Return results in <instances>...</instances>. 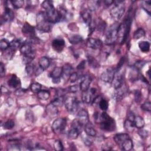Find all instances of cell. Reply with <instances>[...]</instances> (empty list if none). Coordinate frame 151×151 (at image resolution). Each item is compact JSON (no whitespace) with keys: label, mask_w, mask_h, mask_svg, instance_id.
Returning a JSON list of instances; mask_svg holds the SVG:
<instances>
[{"label":"cell","mask_w":151,"mask_h":151,"mask_svg":"<svg viewBox=\"0 0 151 151\" xmlns=\"http://www.w3.org/2000/svg\"><path fill=\"white\" fill-rule=\"evenodd\" d=\"M115 72L116 70L112 67H109L107 68L105 71L102 73L100 76L101 80L106 83H112Z\"/></svg>","instance_id":"9"},{"label":"cell","mask_w":151,"mask_h":151,"mask_svg":"<svg viewBox=\"0 0 151 151\" xmlns=\"http://www.w3.org/2000/svg\"><path fill=\"white\" fill-rule=\"evenodd\" d=\"M64 100H65V99H64V98L62 96H60L57 97V98L54 99L52 101L51 103L53 104L54 105H55L56 106L58 107V106H62L63 104H64Z\"/></svg>","instance_id":"35"},{"label":"cell","mask_w":151,"mask_h":151,"mask_svg":"<svg viewBox=\"0 0 151 151\" xmlns=\"http://www.w3.org/2000/svg\"><path fill=\"white\" fill-rule=\"evenodd\" d=\"M100 2L99 1H88V7L90 11H96L99 7Z\"/></svg>","instance_id":"31"},{"label":"cell","mask_w":151,"mask_h":151,"mask_svg":"<svg viewBox=\"0 0 151 151\" xmlns=\"http://www.w3.org/2000/svg\"><path fill=\"white\" fill-rule=\"evenodd\" d=\"M131 23V19L128 17L118 27L117 40L120 44L125 43L127 40L130 30Z\"/></svg>","instance_id":"1"},{"label":"cell","mask_w":151,"mask_h":151,"mask_svg":"<svg viewBox=\"0 0 151 151\" xmlns=\"http://www.w3.org/2000/svg\"><path fill=\"white\" fill-rule=\"evenodd\" d=\"M129 138H130V137L127 133H119L116 134L114 136L115 142L119 146V147H120L122 144Z\"/></svg>","instance_id":"18"},{"label":"cell","mask_w":151,"mask_h":151,"mask_svg":"<svg viewBox=\"0 0 151 151\" xmlns=\"http://www.w3.org/2000/svg\"><path fill=\"white\" fill-rule=\"evenodd\" d=\"M80 89L82 92L88 90L89 89L90 85L92 82V79L89 76H83L80 78Z\"/></svg>","instance_id":"13"},{"label":"cell","mask_w":151,"mask_h":151,"mask_svg":"<svg viewBox=\"0 0 151 151\" xmlns=\"http://www.w3.org/2000/svg\"><path fill=\"white\" fill-rule=\"evenodd\" d=\"M150 4L151 1H144L142 2V7L148 14L149 15L150 14Z\"/></svg>","instance_id":"41"},{"label":"cell","mask_w":151,"mask_h":151,"mask_svg":"<svg viewBox=\"0 0 151 151\" xmlns=\"http://www.w3.org/2000/svg\"><path fill=\"white\" fill-rule=\"evenodd\" d=\"M128 89L126 85L123 84L121 87L116 89V91L113 95V97L116 100H120L123 99L127 93Z\"/></svg>","instance_id":"12"},{"label":"cell","mask_w":151,"mask_h":151,"mask_svg":"<svg viewBox=\"0 0 151 151\" xmlns=\"http://www.w3.org/2000/svg\"><path fill=\"white\" fill-rule=\"evenodd\" d=\"M26 72L27 73L31 76L33 74V72L34 71V65L33 64L30 63V64H28L26 65Z\"/></svg>","instance_id":"48"},{"label":"cell","mask_w":151,"mask_h":151,"mask_svg":"<svg viewBox=\"0 0 151 151\" xmlns=\"http://www.w3.org/2000/svg\"><path fill=\"white\" fill-rule=\"evenodd\" d=\"M118 27L115 25H112L107 31L105 36V43L106 44L112 45L117 40Z\"/></svg>","instance_id":"6"},{"label":"cell","mask_w":151,"mask_h":151,"mask_svg":"<svg viewBox=\"0 0 151 151\" xmlns=\"http://www.w3.org/2000/svg\"><path fill=\"white\" fill-rule=\"evenodd\" d=\"M106 23H105V22H103V21H102V23H99V26H98V30H100V31H102V30H105V28H106Z\"/></svg>","instance_id":"56"},{"label":"cell","mask_w":151,"mask_h":151,"mask_svg":"<svg viewBox=\"0 0 151 151\" xmlns=\"http://www.w3.org/2000/svg\"><path fill=\"white\" fill-rule=\"evenodd\" d=\"M141 109L145 111H147V112H150L151 111V103L150 102H145L143 103L141 106Z\"/></svg>","instance_id":"47"},{"label":"cell","mask_w":151,"mask_h":151,"mask_svg":"<svg viewBox=\"0 0 151 151\" xmlns=\"http://www.w3.org/2000/svg\"><path fill=\"white\" fill-rule=\"evenodd\" d=\"M14 126H15V123L12 120H8L3 125L4 129H8V130L12 129L14 127Z\"/></svg>","instance_id":"42"},{"label":"cell","mask_w":151,"mask_h":151,"mask_svg":"<svg viewBox=\"0 0 151 151\" xmlns=\"http://www.w3.org/2000/svg\"><path fill=\"white\" fill-rule=\"evenodd\" d=\"M73 68L72 66L69 64H65L62 67V76L64 78H69L70 76L73 73Z\"/></svg>","instance_id":"20"},{"label":"cell","mask_w":151,"mask_h":151,"mask_svg":"<svg viewBox=\"0 0 151 151\" xmlns=\"http://www.w3.org/2000/svg\"><path fill=\"white\" fill-rule=\"evenodd\" d=\"M43 71H44V70L39 66V67L35 71V74L36 76H38V75H40L41 73L43 72Z\"/></svg>","instance_id":"57"},{"label":"cell","mask_w":151,"mask_h":151,"mask_svg":"<svg viewBox=\"0 0 151 151\" xmlns=\"http://www.w3.org/2000/svg\"><path fill=\"white\" fill-rule=\"evenodd\" d=\"M86 45L88 47L93 49H99L103 46L102 41L98 38H89L86 42Z\"/></svg>","instance_id":"16"},{"label":"cell","mask_w":151,"mask_h":151,"mask_svg":"<svg viewBox=\"0 0 151 151\" xmlns=\"http://www.w3.org/2000/svg\"><path fill=\"white\" fill-rule=\"evenodd\" d=\"M78 120L83 126H85L89 122L88 112L85 109L80 110L78 114Z\"/></svg>","instance_id":"14"},{"label":"cell","mask_w":151,"mask_h":151,"mask_svg":"<svg viewBox=\"0 0 151 151\" xmlns=\"http://www.w3.org/2000/svg\"><path fill=\"white\" fill-rule=\"evenodd\" d=\"M99 106L100 108V109L103 111H106L108 109V106H109V104H108V102L103 99L100 101L99 103Z\"/></svg>","instance_id":"40"},{"label":"cell","mask_w":151,"mask_h":151,"mask_svg":"<svg viewBox=\"0 0 151 151\" xmlns=\"http://www.w3.org/2000/svg\"><path fill=\"white\" fill-rule=\"evenodd\" d=\"M100 127L102 130L108 132L115 130L116 126L115 120L106 112H103L100 116Z\"/></svg>","instance_id":"2"},{"label":"cell","mask_w":151,"mask_h":151,"mask_svg":"<svg viewBox=\"0 0 151 151\" xmlns=\"http://www.w3.org/2000/svg\"><path fill=\"white\" fill-rule=\"evenodd\" d=\"M46 112L47 115L50 117H55L58 113L57 107L52 103L49 104L46 108Z\"/></svg>","instance_id":"22"},{"label":"cell","mask_w":151,"mask_h":151,"mask_svg":"<svg viewBox=\"0 0 151 151\" xmlns=\"http://www.w3.org/2000/svg\"><path fill=\"white\" fill-rule=\"evenodd\" d=\"M42 7L46 10H48L50 9H52L54 7L53 6V3L52 1H48V0H46V1H44L43 3H42V5H41Z\"/></svg>","instance_id":"44"},{"label":"cell","mask_w":151,"mask_h":151,"mask_svg":"<svg viewBox=\"0 0 151 151\" xmlns=\"http://www.w3.org/2000/svg\"><path fill=\"white\" fill-rule=\"evenodd\" d=\"M64 104L65 105V107L67 111L71 114L76 112L79 106V102L77 98L72 96L65 99Z\"/></svg>","instance_id":"5"},{"label":"cell","mask_w":151,"mask_h":151,"mask_svg":"<svg viewBox=\"0 0 151 151\" xmlns=\"http://www.w3.org/2000/svg\"><path fill=\"white\" fill-rule=\"evenodd\" d=\"M20 44H21L20 41L19 40L15 39L10 43V48L15 51L17 49L19 48V47L20 46Z\"/></svg>","instance_id":"36"},{"label":"cell","mask_w":151,"mask_h":151,"mask_svg":"<svg viewBox=\"0 0 151 151\" xmlns=\"http://www.w3.org/2000/svg\"><path fill=\"white\" fill-rule=\"evenodd\" d=\"M10 1L13 6L16 9L21 8L24 4V1L23 0H13V1Z\"/></svg>","instance_id":"37"},{"label":"cell","mask_w":151,"mask_h":151,"mask_svg":"<svg viewBox=\"0 0 151 151\" xmlns=\"http://www.w3.org/2000/svg\"><path fill=\"white\" fill-rule=\"evenodd\" d=\"M67 126V119L66 118H58L56 119L52 125V129L55 133L63 132Z\"/></svg>","instance_id":"7"},{"label":"cell","mask_w":151,"mask_h":151,"mask_svg":"<svg viewBox=\"0 0 151 151\" xmlns=\"http://www.w3.org/2000/svg\"><path fill=\"white\" fill-rule=\"evenodd\" d=\"M50 76L54 83H58L60 82V78L62 76V68L59 67H55L51 71Z\"/></svg>","instance_id":"15"},{"label":"cell","mask_w":151,"mask_h":151,"mask_svg":"<svg viewBox=\"0 0 151 151\" xmlns=\"http://www.w3.org/2000/svg\"><path fill=\"white\" fill-rule=\"evenodd\" d=\"M134 126L138 129L143 128L145 125V121L140 116H135L133 121Z\"/></svg>","instance_id":"26"},{"label":"cell","mask_w":151,"mask_h":151,"mask_svg":"<svg viewBox=\"0 0 151 151\" xmlns=\"http://www.w3.org/2000/svg\"><path fill=\"white\" fill-rule=\"evenodd\" d=\"M139 47L142 52L147 53L150 50V43L146 41H140L139 43Z\"/></svg>","instance_id":"29"},{"label":"cell","mask_w":151,"mask_h":151,"mask_svg":"<svg viewBox=\"0 0 151 151\" xmlns=\"http://www.w3.org/2000/svg\"><path fill=\"white\" fill-rule=\"evenodd\" d=\"M81 16L84 22L87 25H90L92 23V16L88 10H83L81 12Z\"/></svg>","instance_id":"24"},{"label":"cell","mask_w":151,"mask_h":151,"mask_svg":"<svg viewBox=\"0 0 151 151\" xmlns=\"http://www.w3.org/2000/svg\"><path fill=\"white\" fill-rule=\"evenodd\" d=\"M51 24L47 20L45 12H40L37 16V27L42 32H48L51 29Z\"/></svg>","instance_id":"4"},{"label":"cell","mask_w":151,"mask_h":151,"mask_svg":"<svg viewBox=\"0 0 151 151\" xmlns=\"http://www.w3.org/2000/svg\"><path fill=\"white\" fill-rule=\"evenodd\" d=\"M10 47V43L6 39H2L0 41V48L2 50H6Z\"/></svg>","instance_id":"43"},{"label":"cell","mask_w":151,"mask_h":151,"mask_svg":"<svg viewBox=\"0 0 151 151\" xmlns=\"http://www.w3.org/2000/svg\"><path fill=\"white\" fill-rule=\"evenodd\" d=\"M145 36V31L142 28H139L135 33L133 35V38L135 39H140Z\"/></svg>","instance_id":"33"},{"label":"cell","mask_w":151,"mask_h":151,"mask_svg":"<svg viewBox=\"0 0 151 151\" xmlns=\"http://www.w3.org/2000/svg\"><path fill=\"white\" fill-rule=\"evenodd\" d=\"M82 94V101L85 104L89 105L90 103H92L93 100H94V96L96 94V89L94 88L89 89L88 90L83 92Z\"/></svg>","instance_id":"8"},{"label":"cell","mask_w":151,"mask_h":151,"mask_svg":"<svg viewBox=\"0 0 151 151\" xmlns=\"http://www.w3.org/2000/svg\"><path fill=\"white\" fill-rule=\"evenodd\" d=\"M86 66V61L83 60L77 67V68L78 70H83L85 68Z\"/></svg>","instance_id":"55"},{"label":"cell","mask_w":151,"mask_h":151,"mask_svg":"<svg viewBox=\"0 0 151 151\" xmlns=\"http://www.w3.org/2000/svg\"><path fill=\"white\" fill-rule=\"evenodd\" d=\"M79 89H80V86L78 85H74L72 86H70L68 88V92L70 93H75L77 92Z\"/></svg>","instance_id":"52"},{"label":"cell","mask_w":151,"mask_h":151,"mask_svg":"<svg viewBox=\"0 0 151 151\" xmlns=\"http://www.w3.org/2000/svg\"><path fill=\"white\" fill-rule=\"evenodd\" d=\"M54 149L57 151H61L64 149L62 142L59 140H57L55 141L54 143Z\"/></svg>","instance_id":"46"},{"label":"cell","mask_w":151,"mask_h":151,"mask_svg":"<svg viewBox=\"0 0 151 151\" xmlns=\"http://www.w3.org/2000/svg\"><path fill=\"white\" fill-rule=\"evenodd\" d=\"M65 46V41L63 39L57 38L53 41L52 47L53 49L58 53L61 52Z\"/></svg>","instance_id":"17"},{"label":"cell","mask_w":151,"mask_h":151,"mask_svg":"<svg viewBox=\"0 0 151 151\" xmlns=\"http://www.w3.org/2000/svg\"><path fill=\"white\" fill-rule=\"evenodd\" d=\"M114 1H112V0H106V1H104V3L106 5V6H110L112 4H114Z\"/></svg>","instance_id":"58"},{"label":"cell","mask_w":151,"mask_h":151,"mask_svg":"<svg viewBox=\"0 0 151 151\" xmlns=\"http://www.w3.org/2000/svg\"><path fill=\"white\" fill-rule=\"evenodd\" d=\"M133 142L130 138H129L122 144V145L120 148L123 150L128 151L131 150L133 148Z\"/></svg>","instance_id":"28"},{"label":"cell","mask_w":151,"mask_h":151,"mask_svg":"<svg viewBox=\"0 0 151 151\" xmlns=\"http://www.w3.org/2000/svg\"><path fill=\"white\" fill-rule=\"evenodd\" d=\"M38 98L43 100H47L50 98V93L48 90H41L38 93H37Z\"/></svg>","instance_id":"30"},{"label":"cell","mask_w":151,"mask_h":151,"mask_svg":"<svg viewBox=\"0 0 151 151\" xmlns=\"http://www.w3.org/2000/svg\"><path fill=\"white\" fill-rule=\"evenodd\" d=\"M82 139H83V141L84 143H85L86 146H91V145H92L93 142H92V140L89 137L83 136Z\"/></svg>","instance_id":"53"},{"label":"cell","mask_w":151,"mask_h":151,"mask_svg":"<svg viewBox=\"0 0 151 151\" xmlns=\"http://www.w3.org/2000/svg\"><path fill=\"white\" fill-rule=\"evenodd\" d=\"M8 85L10 87L12 88H18L21 85V82L20 79L16 75L13 74L11 78L9 80Z\"/></svg>","instance_id":"19"},{"label":"cell","mask_w":151,"mask_h":151,"mask_svg":"<svg viewBox=\"0 0 151 151\" xmlns=\"http://www.w3.org/2000/svg\"><path fill=\"white\" fill-rule=\"evenodd\" d=\"M16 95H24V90L23 89H17V90L16 91Z\"/></svg>","instance_id":"59"},{"label":"cell","mask_w":151,"mask_h":151,"mask_svg":"<svg viewBox=\"0 0 151 151\" xmlns=\"http://www.w3.org/2000/svg\"><path fill=\"white\" fill-rule=\"evenodd\" d=\"M134 96H135V100L136 103H140L142 100V93L140 91L136 90L135 92L134 93Z\"/></svg>","instance_id":"49"},{"label":"cell","mask_w":151,"mask_h":151,"mask_svg":"<svg viewBox=\"0 0 151 151\" xmlns=\"http://www.w3.org/2000/svg\"><path fill=\"white\" fill-rule=\"evenodd\" d=\"M30 89L33 93H38L41 89V85L38 83H33L31 85Z\"/></svg>","instance_id":"38"},{"label":"cell","mask_w":151,"mask_h":151,"mask_svg":"<svg viewBox=\"0 0 151 151\" xmlns=\"http://www.w3.org/2000/svg\"><path fill=\"white\" fill-rule=\"evenodd\" d=\"M22 32L23 34L28 38L36 37L34 27L27 23H26L23 26L22 28Z\"/></svg>","instance_id":"11"},{"label":"cell","mask_w":151,"mask_h":151,"mask_svg":"<svg viewBox=\"0 0 151 151\" xmlns=\"http://www.w3.org/2000/svg\"><path fill=\"white\" fill-rule=\"evenodd\" d=\"M124 80V76L123 73L119 71V70H118L116 71L113 79L112 82V84L114 88L115 89L119 88L121 87L123 84V80Z\"/></svg>","instance_id":"10"},{"label":"cell","mask_w":151,"mask_h":151,"mask_svg":"<svg viewBox=\"0 0 151 151\" xmlns=\"http://www.w3.org/2000/svg\"><path fill=\"white\" fill-rule=\"evenodd\" d=\"M3 17L5 21H12L14 18V14L10 8L6 6Z\"/></svg>","instance_id":"23"},{"label":"cell","mask_w":151,"mask_h":151,"mask_svg":"<svg viewBox=\"0 0 151 151\" xmlns=\"http://www.w3.org/2000/svg\"><path fill=\"white\" fill-rule=\"evenodd\" d=\"M88 59L89 61V63L91 66V67H92L93 68H97V67H99V63L92 56H88Z\"/></svg>","instance_id":"39"},{"label":"cell","mask_w":151,"mask_h":151,"mask_svg":"<svg viewBox=\"0 0 151 151\" xmlns=\"http://www.w3.org/2000/svg\"><path fill=\"white\" fill-rule=\"evenodd\" d=\"M146 64V62L144 61H137L134 64V67L136 70H140Z\"/></svg>","instance_id":"50"},{"label":"cell","mask_w":151,"mask_h":151,"mask_svg":"<svg viewBox=\"0 0 151 151\" xmlns=\"http://www.w3.org/2000/svg\"><path fill=\"white\" fill-rule=\"evenodd\" d=\"M138 134L139 135V136L142 137V138H146L149 135V132L148 131L142 129V128H141L140 130H139L138 131Z\"/></svg>","instance_id":"51"},{"label":"cell","mask_w":151,"mask_h":151,"mask_svg":"<svg viewBox=\"0 0 151 151\" xmlns=\"http://www.w3.org/2000/svg\"><path fill=\"white\" fill-rule=\"evenodd\" d=\"M124 127H125V130L127 132H132L133 130L134 127H135L134 125H133V122L132 121H130V120H128V119H127L125 122Z\"/></svg>","instance_id":"34"},{"label":"cell","mask_w":151,"mask_h":151,"mask_svg":"<svg viewBox=\"0 0 151 151\" xmlns=\"http://www.w3.org/2000/svg\"><path fill=\"white\" fill-rule=\"evenodd\" d=\"M82 41H83L82 37L78 34L73 35L69 38V41L70 42V43L73 44H78V43L82 42Z\"/></svg>","instance_id":"32"},{"label":"cell","mask_w":151,"mask_h":151,"mask_svg":"<svg viewBox=\"0 0 151 151\" xmlns=\"http://www.w3.org/2000/svg\"><path fill=\"white\" fill-rule=\"evenodd\" d=\"M6 74V68L4 64L1 62L0 63V75L1 77H4Z\"/></svg>","instance_id":"54"},{"label":"cell","mask_w":151,"mask_h":151,"mask_svg":"<svg viewBox=\"0 0 151 151\" xmlns=\"http://www.w3.org/2000/svg\"><path fill=\"white\" fill-rule=\"evenodd\" d=\"M79 79V75L76 72H73L70 76L68 78V80L70 81V83H75L76 81H78Z\"/></svg>","instance_id":"45"},{"label":"cell","mask_w":151,"mask_h":151,"mask_svg":"<svg viewBox=\"0 0 151 151\" xmlns=\"http://www.w3.org/2000/svg\"><path fill=\"white\" fill-rule=\"evenodd\" d=\"M125 11V6L124 1H117L114 2V6L110 10V16L113 20L115 21H119Z\"/></svg>","instance_id":"3"},{"label":"cell","mask_w":151,"mask_h":151,"mask_svg":"<svg viewBox=\"0 0 151 151\" xmlns=\"http://www.w3.org/2000/svg\"><path fill=\"white\" fill-rule=\"evenodd\" d=\"M80 133L81 132L78 129L72 127L71 129L68 131V137L70 139H76L78 138Z\"/></svg>","instance_id":"27"},{"label":"cell","mask_w":151,"mask_h":151,"mask_svg":"<svg viewBox=\"0 0 151 151\" xmlns=\"http://www.w3.org/2000/svg\"><path fill=\"white\" fill-rule=\"evenodd\" d=\"M50 64V60L47 57H42L40 58L38 61L39 66L42 68L44 70L47 68Z\"/></svg>","instance_id":"25"},{"label":"cell","mask_w":151,"mask_h":151,"mask_svg":"<svg viewBox=\"0 0 151 151\" xmlns=\"http://www.w3.org/2000/svg\"><path fill=\"white\" fill-rule=\"evenodd\" d=\"M85 131L86 135L89 136L94 137L96 135V130H95L92 123H90V122H89L85 126Z\"/></svg>","instance_id":"21"}]
</instances>
